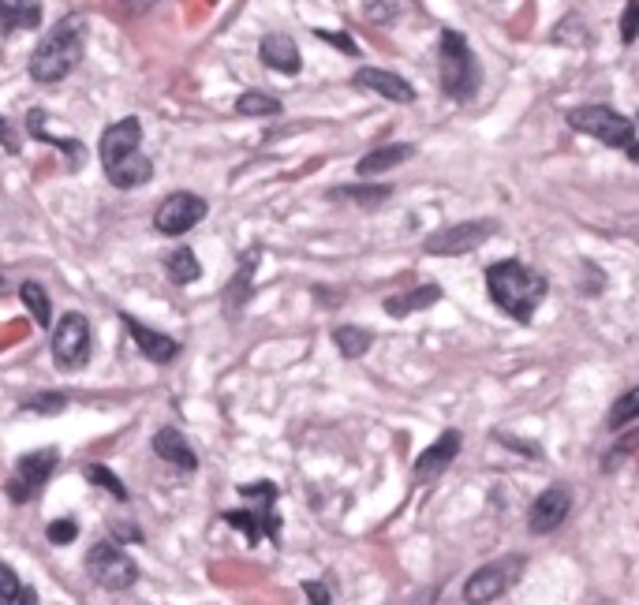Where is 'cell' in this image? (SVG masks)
<instances>
[{"label": "cell", "instance_id": "6da1fadb", "mask_svg": "<svg viewBox=\"0 0 639 605\" xmlns=\"http://www.w3.org/2000/svg\"><path fill=\"white\" fill-rule=\"evenodd\" d=\"M86 49V15L71 12L64 15L57 27L42 38V45L30 53V79L34 83H60Z\"/></svg>", "mask_w": 639, "mask_h": 605}, {"label": "cell", "instance_id": "7a4b0ae2", "mask_svg": "<svg viewBox=\"0 0 639 605\" xmlns=\"http://www.w3.org/2000/svg\"><path fill=\"white\" fill-rule=\"evenodd\" d=\"M486 292L497 307L505 310L516 322H531V314L546 299V281L539 273L516 258H505V262H494L486 269Z\"/></svg>", "mask_w": 639, "mask_h": 605}, {"label": "cell", "instance_id": "3957f363", "mask_svg": "<svg viewBox=\"0 0 639 605\" xmlns=\"http://www.w3.org/2000/svg\"><path fill=\"white\" fill-rule=\"evenodd\" d=\"M438 71H441V90L453 101H468L479 90V60L471 53V45L464 42V34L445 30L438 49Z\"/></svg>", "mask_w": 639, "mask_h": 605}, {"label": "cell", "instance_id": "277c9868", "mask_svg": "<svg viewBox=\"0 0 639 605\" xmlns=\"http://www.w3.org/2000/svg\"><path fill=\"white\" fill-rule=\"evenodd\" d=\"M565 120L568 127H576L583 135H595V139L606 142V146H621L632 161H639L636 124H632L625 113H617L610 105H580V109H572Z\"/></svg>", "mask_w": 639, "mask_h": 605}, {"label": "cell", "instance_id": "5b68a950", "mask_svg": "<svg viewBox=\"0 0 639 605\" xmlns=\"http://www.w3.org/2000/svg\"><path fill=\"white\" fill-rule=\"evenodd\" d=\"M524 564L527 561L520 553H509V557H501V561L494 564H483L479 572H471L468 583H464L468 605H486V602H494V598H501L516 579L524 576Z\"/></svg>", "mask_w": 639, "mask_h": 605}, {"label": "cell", "instance_id": "8992f818", "mask_svg": "<svg viewBox=\"0 0 639 605\" xmlns=\"http://www.w3.org/2000/svg\"><path fill=\"white\" fill-rule=\"evenodd\" d=\"M53 471H57V449H38V452L19 456L12 479L4 486L8 501H12V505H27V501H34V497L42 493L45 482L53 479Z\"/></svg>", "mask_w": 639, "mask_h": 605}, {"label": "cell", "instance_id": "52a82bcc", "mask_svg": "<svg viewBox=\"0 0 639 605\" xmlns=\"http://www.w3.org/2000/svg\"><path fill=\"white\" fill-rule=\"evenodd\" d=\"M86 572H90V579H94L98 587H105V591H128L131 583L139 579L135 561H131L120 546H113V542L90 546V553H86Z\"/></svg>", "mask_w": 639, "mask_h": 605}, {"label": "cell", "instance_id": "ba28073f", "mask_svg": "<svg viewBox=\"0 0 639 605\" xmlns=\"http://www.w3.org/2000/svg\"><path fill=\"white\" fill-rule=\"evenodd\" d=\"M53 359L60 370H79L90 359V322L86 314H64L53 329Z\"/></svg>", "mask_w": 639, "mask_h": 605}, {"label": "cell", "instance_id": "9c48e42d", "mask_svg": "<svg viewBox=\"0 0 639 605\" xmlns=\"http://www.w3.org/2000/svg\"><path fill=\"white\" fill-rule=\"evenodd\" d=\"M497 232L494 221H468V225H445L441 232L426 236L423 251L438 254V258H453V254H468L475 247H483Z\"/></svg>", "mask_w": 639, "mask_h": 605}, {"label": "cell", "instance_id": "30bf717a", "mask_svg": "<svg viewBox=\"0 0 639 605\" xmlns=\"http://www.w3.org/2000/svg\"><path fill=\"white\" fill-rule=\"evenodd\" d=\"M206 198L191 195V191H176L169 195L154 213V228L157 232H165V236H184L187 228H195L206 217Z\"/></svg>", "mask_w": 639, "mask_h": 605}, {"label": "cell", "instance_id": "8fae6325", "mask_svg": "<svg viewBox=\"0 0 639 605\" xmlns=\"http://www.w3.org/2000/svg\"><path fill=\"white\" fill-rule=\"evenodd\" d=\"M568 508H572V493L565 486H550V490H542L535 497V505L527 512V527L535 531V535H546V531H554L561 527L568 516Z\"/></svg>", "mask_w": 639, "mask_h": 605}, {"label": "cell", "instance_id": "7c38bea8", "mask_svg": "<svg viewBox=\"0 0 639 605\" xmlns=\"http://www.w3.org/2000/svg\"><path fill=\"white\" fill-rule=\"evenodd\" d=\"M139 142H142V124L135 120V116L116 120V124L101 135V165H105V169H113L116 161L139 154Z\"/></svg>", "mask_w": 639, "mask_h": 605}, {"label": "cell", "instance_id": "4fadbf2b", "mask_svg": "<svg viewBox=\"0 0 639 605\" xmlns=\"http://www.w3.org/2000/svg\"><path fill=\"white\" fill-rule=\"evenodd\" d=\"M460 445H464V437H460V430H445V434L430 445V449L415 460V482H434L445 471V467L453 464L456 456H460Z\"/></svg>", "mask_w": 639, "mask_h": 605}, {"label": "cell", "instance_id": "5bb4252c", "mask_svg": "<svg viewBox=\"0 0 639 605\" xmlns=\"http://www.w3.org/2000/svg\"><path fill=\"white\" fill-rule=\"evenodd\" d=\"M355 86H359V90H370V94H378V98H385V101H400V105H412L415 101L412 83H408V79H400V75H393V71H385V68L355 71Z\"/></svg>", "mask_w": 639, "mask_h": 605}, {"label": "cell", "instance_id": "9a60e30c", "mask_svg": "<svg viewBox=\"0 0 639 605\" xmlns=\"http://www.w3.org/2000/svg\"><path fill=\"white\" fill-rule=\"evenodd\" d=\"M120 322L128 325V333L135 337V344H139V352L150 359V363H172L176 355H180V344L172 337H165V333H154L150 325L135 322L131 314H120Z\"/></svg>", "mask_w": 639, "mask_h": 605}, {"label": "cell", "instance_id": "2e32d148", "mask_svg": "<svg viewBox=\"0 0 639 605\" xmlns=\"http://www.w3.org/2000/svg\"><path fill=\"white\" fill-rule=\"evenodd\" d=\"M154 452L165 464H176L180 471H195V467H199V456L191 449V441H187L180 430H172V426H165V430L154 434Z\"/></svg>", "mask_w": 639, "mask_h": 605}, {"label": "cell", "instance_id": "e0dca14e", "mask_svg": "<svg viewBox=\"0 0 639 605\" xmlns=\"http://www.w3.org/2000/svg\"><path fill=\"white\" fill-rule=\"evenodd\" d=\"M258 53H262V64L273 71H281V75H296L299 71V49L296 42L288 38V34H266L262 45H258Z\"/></svg>", "mask_w": 639, "mask_h": 605}, {"label": "cell", "instance_id": "ac0fdd59", "mask_svg": "<svg viewBox=\"0 0 639 605\" xmlns=\"http://www.w3.org/2000/svg\"><path fill=\"white\" fill-rule=\"evenodd\" d=\"M412 154H415L412 142H389V146H378V150L359 157L355 169H359V176H378V172H389V169H397V165H404Z\"/></svg>", "mask_w": 639, "mask_h": 605}, {"label": "cell", "instance_id": "d6986e66", "mask_svg": "<svg viewBox=\"0 0 639 605\" xmlns=\"http://www.w3.org/2000/svg\"><path fill=\"white\" fill-rule=\"evenodd\" d=\"M105 176H109V183H113V187H120V191H131V187L150 183V176H154V165H150V157L131 154V157H124V161H116L113 169H105Z\"/></svg>", "mask_w": 639, "mask_h": 605}, {"label": "cell", "instance_id": "ffe728a7", "mask_svg": "<svg viewBox=\"0 0 639 605\" xmlns=\"http://www.w3.org/2000/svg\"><path fill=\"white\" fill-rule=\"evenodd\" d=\"M27 127H30V135H34L38 142H49V146L64 150V154H68V161H71V169H79V165L86 161V146L79 139H60V135H49V131H45V113H42V109H30Z\"/></svg>", "mask_w": 639, "mask_h": 605}, {"label": "cell", "instance_id": "44dd1931", "mask_svg": "<svg viewBox=\"0 0 639 605\" xmlns=\"http://www.w3.org/2000/svg\"><path fill=\"white\" fill-rule=\"evenodd\" d=\"M438 299H441L438 284H419V288H412V292H400V296L385 299V314H393V318H408V314L430 307V303H438Z\"/></svg>", "mask_w": 639, "mask_h": 605}, {"label": "cell", "instance_id": "7402d4cb", "mask_svg": "<svg viewBox=\"0 0 639 605\" xmlns=\"http://www.w3.org/2000/svg\"><path fill=\"white\" fill-rule=\"evenodd\" d=\"M221 520L232 523V527H236V531H240V535L247 538L251 546H255V542H258L262 535H270L273 542H281V527H273V523H266L262 516H258V512H251V508H232V512H225Z\"/></svg>", "mask_w": 639, "mask_h": 605}, {"label": "cell", "instance_id": "603a6c76", "mask_svg": "<svg viewBox=\"0 0 639 605\" xmlns=\"http://www.w3.org/2000/svg\"><path fill=\"white\" fill-rule=\"evenodd\" d=\"M333 344H337V352L344 359H359V355L370 352L374 337H370V329H359V325H337L333 329Z\"/></svg>", "mask_w": 639, "mask_h": 605}, {"label": "cell", "instance_id": "cb8c5ba5", "mask_svg": "<svg viewBox=\"0 0 639 605\" xmlns=\"http://www.w3.org/2000/svg\"><path fill=\"white\" fill-rule=\"evenodd\" d=\"M240 493L247 497L251 512H258V516L266 523H273V527H281V520L273 516V501H277V486H273V482H251V486H240Z\"/></svg>", "mask_w": 639, "mask_h": 605}, {"label": "cell", "instance_id": "d4e9b609", "mask_svg": "<svg viewBox=\"0 0 639 605\" xmlns=\"http://www.w3.org/2000/svg\"><path fill=\"white\" fill-rule=\"evenodd\" d=\"M165 273H169L172 284H191L202 277V266H199V258H195V251L176 247V251L165 258Z\"/></svg>", "mask_w": 639, "mask_h": 605}, {"label": "cell", "instance_id": "484cf974", "mask_svg": "<svg viewBox=\"0 0 639 605\" xmlns=\"http://www.w3.org/2000/svg\"><path fill=\"white\" fill-rule=\"evenodd\" d=\"M42 4H4L0 0V27L4 30H30L42 23Z\"/></svg>", "mask_w": 639, "mask_h": 605}, {"label": "cell", "instance_id": "4316f807", "mask_svg": "<svg viewBox=\"0 0 639 605\" xmlns=\"http://www.w3.org/2000/svg\"><path fill=\"white\" fill-rule=\"evenodd\" d=\"M19 296H23V303H27L30 318L42 325V329H49V322H53V303H49V296H45L42 284L23 281V284H19Z\"/></svg>", "mask_w": 639, "mask_h": 605}, {"label": "cell", "instance_id": "83f0119b", "mask_svg": "<svg viewBox=\"0 0 639 605\" xmlns=\"http://www.w3.org/2000/svg\"><path fill=\"white\" fill-rule=\"evenodd\" d=\"M236 109L243 116H277L281 113V101L273 98V94H262V90H247V94H240Z\"/></svg>", "mask_w": 639, "mask_h": 605}, {"label": "cell", "instance_id": "f1b7e54d", "mask_svg": "<svg viewBox=\"0 0 639 605\" xmlns=\"http://www.w3.org/2000/svg\"><path fill=\"white\" fill-rule=\"evenodd\" d=\"M255 266H258V251H247L240 269H236V277H232V288H228V303H232V307H243V296H247V288H251L247 281H251Z\"/></svg>", "mask_w": 639, "mask_h": 605}, {"label": "cell", "instance_id": "f546056e", "mask_svg": "<svg viewBox=\"0 0 639 605\" xmlns=\"http://www.w3.org/2000/svg\"><path fill=\"white\" fill-rule=\"evenodd\" d=\"M333 198H352V202H359V206H378V202H385V198L393 195L389 187H333L329 191Z\"/></svg>", "mask_w": 639, "mask_h": 605}, {"label": "cell", "instance_id": "4dcf8cb0", "mask_svg": "<svg viewBox=\"0 0 639 605\" xmlns=\"http://www.w3.org/2000/svg\"><path fill=\"white\" fill-rule=\"evenodd\" d=\"M83 471H86V479L94 482V486H105V490L113 493L116 501H128V497H131L128 486H124V482L116 479V475H113V471H109V467H101V464H86Z\"/></svg>", "mask_w": 639, "mask_h": 605}, {"label": "cell", "instance_id": "1f68e13d", "mask_svg": "<svg viewBox=\"0 0 639 605\" xmlns=\"http://www.w3.org/2000/svg\"><path fill=\"white\" fill-rule=\"evenodd\" d=\"M639 415V393L636 389H628L621 400H617V408L610 411V430H621V426H628L632 419Z\"/></svg>", "mask_w": 639, "mask_h": 605}, {"label": "cell", "instance_id": "d6a6232c", "mask_svg": "<svg viewBox=\"0 0 639 605\" xmlns=\"http://www.w3.org/2000/svg\"><path fill=\"white\" fill-rule=\"evenodd\" d=\"M45 538L53 542V546H71L75 538H79V523L75 520H53L45 527Z\"/></svg>", "mask_w": 639, "mask_h": 605}, {"label": "cell", "instance_id": "836d02e7", "mask_svg": "<svg viewBox=\"0 0 639 605\" xmlns=\"http://www.w3.org/2000/svg\"><path fill=\"white\" fill-rule=\"evenodd\" d=\"M64 404H68V396L64 393H42V396H30L27 411H38V415H60Z\"/></svg>", "mask_w": 639, "mask_h": 605}, {"label": "cell", "instance_id": "e575fe53", "mask_svg": "<svg viewBox=\"0 0 639 605\" xmlns=\"http://www.w3.org/2000/svg\"><path fill=\"white\" fill-rule=\"evenodd\" d=\"M19 594H23L19 576H15L8 564H0V605H15L19 602Z\"/></svg>", "mask_w": 639, "mask_h": 605}, {"label": "cell", "instance_id": "d590c367", "mask_svg": "<svg viewBox=\"0 0 639 605\" xmlns=\"http://www.w3.org/2000/svg\"><path fill=\"white\" fill-rule=\"evenodd\" d=\"M318 38H322V42H329V45H337V49H341V53H348V57H355V53H359V45H355L352 34H341V30H318Z\"/></svg>", "mask_w": 639, "mask_h": 605}, {"label": "cell", "instance_id": "8d00e7d4", "mask_svg": "<svg viewBox=\"0 0 639 605\" xmlns=\"http://www.w3.org/2000/svg\"><path fill=\"white\" fill-rule=\"evenodd\" d=\"M636 23H639V8L636 4H628L625 15H621V42L625 45L636 42Z\"/></svg>", "mask_w": 639, "mask_h": 605}, {"label": "cell", "instance_id": "74e56055", "mask_svg": "<svg viewBox=\"0 0 639 605\" xmlns=\"http://www.w3.org/2000/svg\"><path fill=\"white\" fill-rule=\"evenodd\" d=\"M632 445H636V434H628L625 441L617 445V449L606 452V460H602V471H613V467L621 464V456H628V452H632Z\"/></svg>", "mask_w": 639, "mask_h": 605}, {"label": "cell", "instance_id": "f35d334b", "mask_svg": "<svg viewBox=\"0 0 639 605\" xmlns=\"http://www.w3.org/2000/svg\"><path fill=\"white\" fill-rule=\"evenodd\" d=\"M303 594H307V602L311 605H329V587L326 583H318V579H307V583H303Z\"/></svg>", "mask_w": 639, "mask_h": 605}, {"label": "cell", "instance_id": "ab89813d", "mask_svg": "<svg viewBox=\"0 0 639 605\" xmlns=\"http://www.w3.org/2000/svg\"><path fill=\"white\" fill-rule=\"evenodd\" d=\"M0 146H4V150H12V154H19V139H15L12 127L4 124V120H0Z\"/></svg>", "mask_w": 639, "mask_h": 605}, {"label": "cell", "instance_id": "60d3db41", "mask_svg": "<svg viewBox=\"0 0 639 605\" xmlns=\"http://www.w3.org/2000/svg\"><path fill=\"white\" fill-rule=\"evenodd\" d=\"M113 531H116V538H120V542H139V538H142L139 527H128V523H116Z\"/></svg>", "mask_w": 639, "mask_h": 605}, {"label": "cell", "instance_id": "b9f144b4", "mask_svg": "<svg viewBox=\"0 0 639 605\" xmlns=\"http://www.w3.org/2000/svg\"><path fill=\"white\" fill-rule=\"evenodd\" d=\"M389 12H397V4H367V15L370 19H378V23L389 19Z\"/></svg>", "mask_w": 639, "mask_h": 605}, {"label": "cell", "instance_id": "7bdbcfd3", "mask_svg": "<svg viewBox=\"0 0 639 605\" xmlns=\"http://www.w3.org/2000/svg\"><path fill=\"white\" fill-rule=\"evenodd\" d=\"M15 605H38V594L30 591V587H23V594H19V602Z\"/></svg>", "mask_w": 639, "mask_h": 605}]
</instances>
